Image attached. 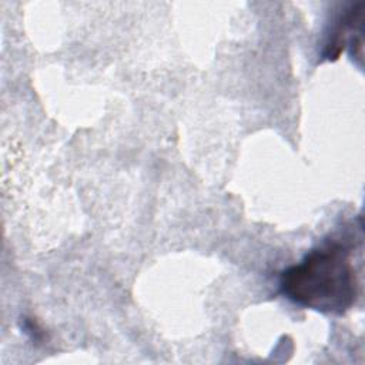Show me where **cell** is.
<instances>
[{"mask_svg":"<svg viewBox=\"0 0 365 365\" xmlns=\"http://www.w3.org/2000/svg\"><path fill=\"white\" fill-rule=\"evenodd\" d=\"M279 291L291 302L324 314H344L358 295V281L346 245L328 241L311 250L279 275Z\"/></svg>","mask_w":365,"mask_h":365,"instance_id":"1","label":"cell"}]
</instances>
